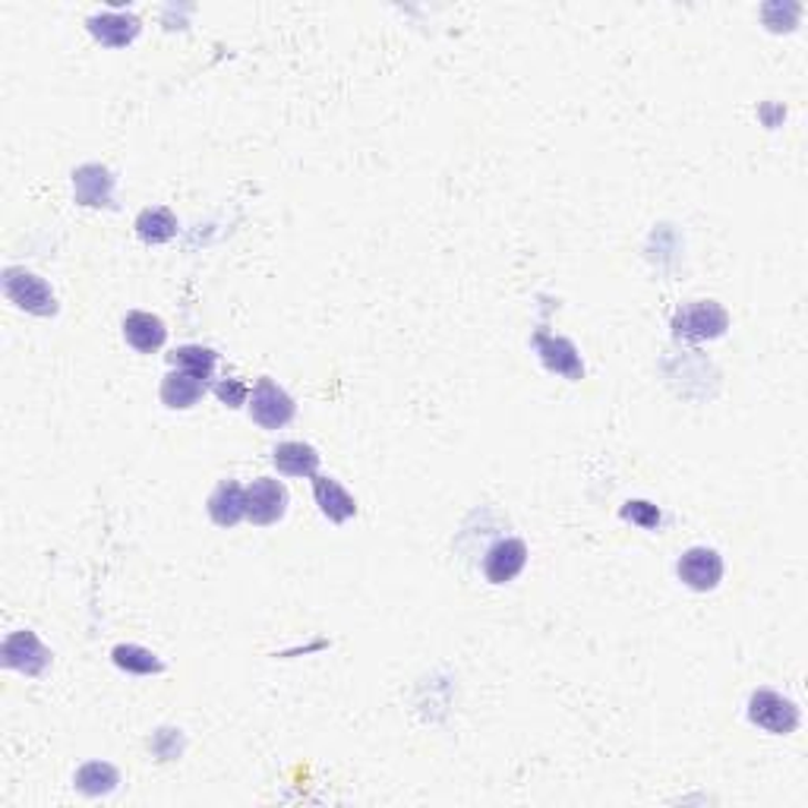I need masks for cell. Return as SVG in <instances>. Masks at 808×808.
I'll use <instances>...</instances> for the list:
<instances>
[{
    "mask_svg": "<svg viewBox=\"0 0 808 808\" xmlns=\"http://www.w3.org/2000/svg\"><path fill=\"white\" fill-rule=\"evenodd\" d=\"M3 297L13 306H20L32 316H57V297L51 291V284L44 282L42 275L22 269V265H10L3 269Z\"/></svg>",
    "mask_w": 808,
    "mask_h": 808,
    "instance_id": "6da1fadb",
    "label": "cell"
},
{
    "mask_svg": "<svg viewBox=\"0 0 808 808\" xmlns=\"http://www.w3.org/2000/svg\"><path fill=\"white\" fill-rule=\"evenodd\" d=\"M730 313L717 301H692L673 316V338L676 342H714L726 335Z\"/></svg>",
    "mask_w": 808,
    "mask_h": 808,
    "instance_id": "7a4b0ae2",
    "label": "cell"
},
{
    "mask_svg": "<svg viewBox=\"0 0 808 808\" xmlns=\"http://www.w3.org/2000/svg\"><path fill=\"white\" fill-rule=\"evenodd\" d=\"M748 721L755 723L758 730H765V733L789 736L799 726V707H796V701L784 699L780 692L758 689L748 699Z\"/></svg>",
    "mask_w": 808,
    "mask_h": 808,
    "instance_id": "3957f363",
    "label": "cell"
},
{
    "mask_svg": "<svg viewBox=\"0 0 808 808\" xmlns=\"http://www.w3.org/2000/svg\"><path fill=\"white\" fill-rule=\"evenodd\" d=\"M287 486L275 478H256L250 486H243V508H246V522L269 527L279 525L287 512Z\"/></svg>",
    "mask_w": 808,
    "mask_h": 808,
    "instance_id": "277c9868",
    "label": "cell"
},
{
    "mask_svg": "<svg viewBox=\"0 0 808 808\" xmlns=\"http://www.w3.org/2000/svg\"><path fill=\"white\" fill-rule=\"evenodd\" d=\"M246 408H250L253 423L263 427V430H282V427H287V423L294 420V415H297L294 398L284 392L282 386H275L272 379H260V382L253 386Z\"/></svg>",
    "mask_w": 808,
    "mask_h": 808,
    "instance_id": "5b68a950",
    "label": "cell"
},
{
    "mask_svg": "<svg viewBox=\"0 0 808 808\" xmlns=\"http://www.w3.org/2000/svg\"><path fill=\"white\" fill-rule=\"evenodd\" d=\"M0 657H3V667L17 670L22 676H42L51 663V651L42 644V638L29 629H17L3 638L0 644Z\"/></svg>",
    "mask_w": 808,
    "mask_h": 808,
    "instance_id": "8992f818",
    "label": "cell"
},
{
    "mask_svg": "<svg viewBox=\"0 0 808 808\" xmlns=\"http://www.w3.org/2000/svg\"><path fill=\"white\" fill-rule=\"evenodd\" d=\"M676 571L679 581H682L685 588L704 594V590H714L721 585L723 556L717 549H711V546H692V549H685V553L679 556Z\"/></svg>",
    "mask_w": 808,
    "mask_h": 808,
    "instance_id": "52a82bcc",
    "label": "cell"
},
{
    "mask_svg": "<svg viewBox=\"0 0 808 808\" xmlns=\"http://www.w3.org/2000/svg\"><path fill=\"white\" fill-rule=\"evenodd\" d=\"M527 566V544L518 537H503L486 549L483 556V575L490 585H508L515 581Z\"/></svg>",
    "mask_w": 808,
    "mask_h": 808,
    "instance_id": "ba28073f",
    "label": "cell"
},
{
    "mask_svg": "<svg viewBox=\"0 0 808 808\" xmlns=\"http://www.w3.org/2000/svg\"><path fill=\"white\" fill-rule=\"evenodd\" d=\"M534 348H537V354H541V360H544V367L549 372L563 376L568 382H578L585 376L581 354H578V348L568 338L549 335V332H537L534 335Z\"/></svg>",
    "mask_w": 808,
    "mask_h": 808,
    "instance_id": "9c48e42d",
    "label": "cell"
},
{
    "mask_svg": "<svg viewBox=\"0 0 808 808\" xmlns=\"http://www.w3.org/2000/svg\"><path fill=\"white\" fill-rule=\"evenodd\" d=\"M88 35L95 39L98 44L105 48H127V44L136 42L143 22L139 17L133 13H124V10H105V13H95L88 17Z\"/></svg>",
    "mask_w": 808,
    "mask_h": 808,
    "instance_id": "30bf717a",
    "label": "cell"
},
{
    "mask_svg": "<svg viewBox=\"0 0 808 808\" xmlns=\"http://www.w3.org/2000/svg\"><path fill=\"white\" fill-rule=\"evenodd\" d=\"M73 199L88 209L114 206V177L105 165H83L73 171Z\"/></svg>",
    "mask_w": 808,
    "mask_h": 808,
    "instance_id": "8fae6325",
    "label": "cell"
},
{
    "mask_svg": "<svg viewBox=\"0 0 808 808\" xmlns=\"http://www.w3.org/2000/svg\"><path fill=\"white\" fill-rule=\"evenodd\" d=\"M206 389H209V382L199 379L197 372L175 370V367H171V372L161 379L158 398H161V405L171 408V411H190L193 405H199V398L206 395Z\"/></svg>",
    "mask_w": 808,
    "mask_h": 808,
    "instance_id": "7c38bea8",
    "label": "cell"
},
{
    "mask_svg": "<svg viewBox=\"0 0 808 808\" xmlns=\"http://www.w3.org/2000/svg\"><path fill=\"white\" fill-rule=\"evenodd\" d=\"M313 496H316V505L319 512L326 515L332 525H345L357 515V500L350 496L348 490L335 478H323V474H313Z\"/></svg>",
    "mask_w": 808,
    "mask_h": 808,
    "instance_id": "4fadbf2b",
    "label": "cell"
},
{
    "mask_svg": "<svg viewBox=\"0 0 808 808\" xmlns=\"http://www.w3.org/2000/svg\"><path fill=\"white\" fill-rule=\"evenodd\" d=\"M124 338L133 350L139 354H155L168 342V326L165 319H158L155 313H146V309H133L124 316Z\"/></svg>",
    "mask_w": 808,
    "mask_h": 808,
    "instance_id": "5bb4252c",
    "label": "cell"
},
{
    "mask_svg": "<svg viewBox=\"0 0 808 808\" xmlns=\"http://www.w3.org/2000/svg\"><path fill=\"white\" fill-rule=\"evenodd\" d=\"M272 464L284 478H313L319 471V452L306 442H282L272 452Z\"/></svg>",
    "mask_w": 808,
    "mask_h": 808,
    "instance_id": "9a60e30c",
    "label": "cell"
},
{
    "mask_svg": "<svg viewBox=\"0 0 808 808\" xmlns=\"http://www.w3.org/2000/svg\"><path fill=\"white\" fill-rule=\"evenodd\" d=\"M209 518L219 527H234L241 518H246V508H243V486L234 481L219 483L209 496Z\"/></svg>",
    "mask_w": 808,
    "mask_h": 808,
    "instance_id": "2e32d148",
    "label": "cell"
},
{
    "mask_svg": "<svg viewBox=\"0 0 808 808\" xmlns=\"http://www.w3.org/2000/svg\"><path fill=\"white\" fill-rule=\"evenodd\" d=\"M136 234L143 243H168L177 234V216L165 206H155V209H143L139 219H136Z\"/></svg>",
    "mask_w": 808,
    "mask_h": 808,
    "instance_id": "e0dca14e",
    "label": "cell"
},
{
    "mask_svg": "<svg viewBox=\"0 0 808 808\" xmlns=\"http://www.w3.org/2000/svg\"><path fill=\"white\" fill-rule=\"evenodd\" d=\"M73 784H76L80 793H86V796H108L120 784V774L108 762H86V765L76 770Z\"/></svg>",
    "mask_w": 808,
    "mask_h": 808,
    "instance_id": "ac0fdd59",
    "label": "cell"
},
{
    "mask_svg": "<svg viewBox=\"0 0 808 808\" xmlns=\"http://www.w3.org/2000/svg\"><path fill=\"white\" fill-rule=\"evenodd\" d=\"M168 364H171L175 370H190L197 372L199 379L212 382L216 364H219V354L212 348H202V345H183V348H177L168 354Z\"/></svg>",
    "mask_w": 808,
    "mask_h": 808,
    "instance_id": "d6986e66",
    "label": "cell"
},
{
    "mask_svg": "<svg viewBox=\"0 0 808 808\" xmlns=\"http://www.w3.org/2000/svg\"><path fill=\"white\" fill-rule=\"evenodd\" d=\"M111 660H114L117 670L133 673V676H155V673L165 670V663H161L153 651L139 648V644H117V648L111 651Z\"/></svg>",
    "mask_w": 808,
    "mask_h": 808,
    "instance_id": "ffe728a7",
    "label": "cell"
},
{
    "mask_svg": "<svg viewBox=\"0 0 808 808\" xmlns=\"http://www.w3.org/2000/svg\"><path fill=\"white\" fill-rule=\"evenodd\" d=\"M622 518H626V522H632V525L644 527V531H657L660 522H663L660 508L651 503H644V500H632V503L622 505Z\"/></svg>",
    "mask_w": 808,
    "mask_h": 808,
    "instance_id": "44dd1931",
    "label": "cell"
},
{
    "mask_svg": "<svg viewBox=\"0 0 808 808\" xmlns=\"http://www.w3.org/2000/svg\"><path fill=\"white\" fill-rule=\"evenodd\" d=\"M765 13H770V17L777 13V20H765L770 32H793L799 17H802V7L799 3H767Z\"/></svg>",
    "mask_w": 808,
    "mask_h": 808,
    "instance_id": "7402d4cb",
    "label": "cell"
},
{
    "mask_svg": "<svg viewBox=\"0 0 808 808\" xmlns=\"http://www.w3.org/2000/svg\"><path fill=\"white\" fill-rule=\"evenodd\" d=\"M212 389H216V395H219V401L224 408H243V405L250 401V389L243 386L241 379H219Z\"/></svg>",
    "mask_w": 808,
    "mask_h": 808,
    "instance_id": "603a6c76",
    "label": "cell"
}]
</instances>
